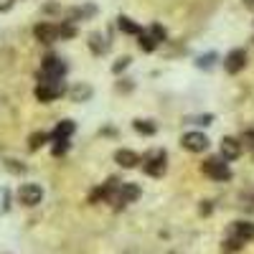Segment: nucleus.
Returning <instances> with one entry per match:
<instances>
[{
    "mask_svg": "<svg viewBox=\"0 0 254 254\" xmlns=\"http://www.w3.org/2000/svg\"><path fill=\"white\" fill-rule=\"evenodd\" d=\"M33 33H36V38L41 41V44H54V41L59 38V26H54V23H38L33 28Z\"/></svg>",
    "mask_w": 254,
    "mask_h": 254,
    "instance_id": "1a4fd4ad",
    "label": "nucleus"
},
{
    "mask_svg": "<svg viewBox=\"0 0 254 254\" xmlns=\"http://www.w3.org/2000/svg\"><path fill=\"white\" fill-rule=\"evenodd\" d=\"M46 140H49L46 132H36V135H31V150H38V147L44 145Z\"/></svg>",
    "mask_w": 254,
    "mask_h": 254,
    "instance_id": "412c9836",
    "label": "nucleus"
},
{
    "mask_svg": "<svg viewBox=\"0 0 254 254\" xmlns=\"http://www.w3.org/2000/svg\"><path fill=\"white\" fill-rule=\"evenodd\" d=\"M59 36L61 38H74L76 36V26L71 23V20H64V23L59 26Z\"/></svg>",
    "mask_w": 254,
    "mask_h": 254,
    "instance_id": "a211bd4d",
    "label": "nucleus"
},
{
    "mask_svg": "<svg viewBox=\"0 0 254 254\" xmlns=\"http://www.w3.org/2000/svg\"><path fill=\"white\" fill-rule=\"evenodd\" d=\"M229 239H237V242H242V244L254 242V224H252V221H237V224H231Z\"/></svg>",
    "mask_w": 254,
    "mask_h": 254,
    "instance_id": "423d86ee",
    "label": "nucleus"
},
{
    "mask_svg": "<svg viewBox=\"0 0 254 254\" xmlns=\"http://www.w3.org/2000/svg\"><path fill=\"white\" fill-rule=\"evenodd\" d=\"M115 163L122 165V168H135V165L140 163V158H137L135 150H127V147H122V150L115 153Z\"/></svg>",
    "mask_w": 254,
    "mask_h": 254,
    "instance_id": "f8f14e48",
    "label": "nucleus"
},
{
    "mask_svg": "<svg viewBox=\"0 0 254 254\" xmlns=\"http://www.w3.org/2000/svg\"><path fill=\"white\" fill-rule=\"evenodd\" d=\"M64 92H66V89H64L61 81H41L38 87H36V99L38 102H54Z\"/></svg>",
    "mask_w": 254,
    "mask_h": 254,
    "instance_id": "20e7f679",
    "label": "nucleus"
},
{
    "mask_svg": "<svg viewBox=\"0 0 254 254\" xmlns=\"http://www.w3.org/2000/svg\"><path fill=\"white\" fill-rule=\"evenodd\" d=\"M66 94L71 97V102H87L92 97V87H87V84H74Z\"/></svg>",
    "mask_w": 254,
    "mask_h": 254,
    "instance_id": "2eb2a0df",
    "label": "nucleus"
},
{
    "mask_svg": "<svg viewBox=\"0 0 254 254\" xmlns=\"http://www.w3.org/2000/svg\"><path fill=\"white\" fill-rule=\"evenodd\" d=\"M165 168H168V153L165 150H150V153H145V165H142V171L147 176H153V178H160L165 173Z\"/></svg>",
    "mask_w": 254,
    "mask_h": 254,
    "instance_id": "f257e3e1",
    "label": "nucleus"
},
{
    "mask_svg": "<svg viewBox=\"0 0 254 254\" xmlns=\"http://www.w3.org/2000/svg\"><path fill=\"white\" fill-rule=\"evenodd\" d=\"M203 173L211 176L214 181H229L231 178V168H229V163L224 158H208L203 163Z\"/></svg>",
    "mask_w": 254,
    "mask_h": 254,
    "instance_id": "7ed1b4c3",
    "label": "nucleus"
},
{
    "mask_svg": "<svg viewBox=\"0 0 254 254\" xmlns=\"http://www.w3.org/2000/svg\"><path fill=\"white\" fill-rule=\"evenodd\" d=\"M181 142H183L186 150H190V153H203L208 147V137L203 132H186L181 137Z\"/></svg>",
    "mask_w": 254,
    "mask_h": 254,
    "instance_id": "0eeeda50",
    "label": "nucleus"
},
{
    "mask_svg": "<svg viewBox=\"0 0 254 254\" xmlns=\"http://www.w3.org/2000/svg\"><path fill=\"white\" fill-rule=\"evenodd\" d=\"M13 8V0H0V13H5Z\"/></svg>",
    "mask_w": 254,
    "mask_h": 254,
    "instance_id": "a878e982",
    "label": "nucleus"
},
{
    "mask_svg": "<svg viewBox=\"0 0 254 254\" xmlns=\"http://www.w3.org/2000/svg\"><path fill=\"white\" fill-rule=\"evenodd\" d=\"M242 155V145H239V140H234V137H224L221 140V158L224 160H237Z\"/></svg>",
    "mask_w": 254,
    "mask_h": 254,
    "instance_id": "9d476101",
    "label": "nucleus"
},
{
    "mask_svg": "<svg viewBox=\"0 0 254 254\" xmlns=\"http://www.w3.org/2000/svg\"><path fill=\"white\" fill-rule=\"evenodd\" d=\"M214 61H216V54H206V56H201V59H198L196 64H198L201 69H206V66L211 69V66H214Z\"/></svg>",
    "mask_w": 254,
    "mask_h": 254,
    "instance_id": "4be33fe9",
    "label": "nucleus"
},
{
    "mask_svg": "<svg viewBox=\"0 0 254 254\" xmlns=\"http://www.w3.org/2000/svg\"><path fill=\"white\" fill-rule=\"evenodd\" d=\"M244 5H247L249 10H254V0H244Z\"/></svg>",
    "mask_w": 254,
    "mask_h": 254,
    "instance_id": "bb28decb",
    "label": "nucleus"
},
{
    "mask_svg": "<svg viewBox=\"0 0 254 254\" xmlns=\"http://www.w3.org/2000/svg\"><path fill=\"white\" fill-rule=\"evenodd\" d=\"M130 64H132V59H130V56H120V59L115 61V66H112V71H115V74H122V71H125L127 66H130Z\"/></svg>",
    "mask_w": 254,
    "mask_h": 254,
    "instance_id": "aec40b11",
    "label": "nucleus"
},
{
    "mask_svg": "<svg viewBox=\"0 0 254 254\" xmlns=\"http://www.w3.org/2000/svg\"><path fill=\"white\" fill-rule=\"evenodd\" d=\"M69 150V140H56V145H54V155H64Z\"/></svg>",
    "mask_w": 254,
    "mask_h": 254,
    "instance_id": "b1692460",
    "label": "nucleus"
},
{
    "mask_svg": "<svg viewBox=\"0 0 254 254\" xmlns=\"http://www.w3.org/2000/svg\"><path fill=\"white\" fill-rule=\"evenodd\" d=\"M244 142H247L249 147H254V130H247V132H244Z\"/></svg>",
    "mask_w": 254,
    "mask_h": 254,
    "instance_id": "393cba45",
    "label": "nucleus"
},
{
    "mask_svg": "<svg viewBox=\"0 0 254 254\" xmlns=\"http://www.w3.org/2000/svg\"><path fill=\"white\" fill-rule=\"evenodd\" d=\"M150 33L155 36V41H158V44H160V41H165V38H168L165 28H163V26H158V23H153V26H150Z\"/></svg>",
    "mask_w": 254,
    "mask_h": 254,
    "instance_id": "5701e85b",
    "label": "nucleus"
},
{
    "mask_svg": "<svg viewBox=\"0 0 254 254\" xmlns=\"http://www.w3.org/2000/svg\"><path fill=\"white\" fill-rule=\"evenodd\" d=\"M89 46H92V51H94V54H104V51H107V44H102V36H99V33H92Z\"/></svg>",
    "mask_w": 254,
    "mask_h": 254,
    "instance_id": "6ab92c4d",
    "label": "nucleus"
},
{
    "mask_svg": "<svg viewBox=\"0 0 254 254\" xmlns=\"http://www.w3.org/2000/svg\"><path fill=\"white\" fill-rule=\"evenodd\" d=\"M140 198V188L135 186V183H125V186H120V193H117V203L122 206V203H135Z\"/></svg>",
    "mask_w": 254,
    "mask_h": 254,
    "instance_id": "9b49d317",
    "label": "nucleus"
},
{
    "mask_svg": "<svg viewBox=\"0 0 254 254\" xmlns=\"http://www.w3.org/2000/svg\"><path fill=\"white\" fill-rule=\"evenodd\" d=\"M66 74V64L59 56H46L44 59V69H41V79L44 81H61V76Z\"/></svg>",
    "mask_w": 254,
    "mask_h": 254,
    "instance_id": "f03ea898",
    "label": "nucleus"
},
{
    "mask_svg": "<svg viewBox=\"0 0 254 254\" xmlns=\"http://www.w3.org/2000/svg\"><path fill=\"white\" fill-rule=\"evenodd\" d=\"M117 26H120L122 33H130V36H137V38H140V33H142V28L135 23L132 18H127V15H120V18H117Z\"/></svg>",
    "mask_w": 254,
    "mask_h": 254,
    "instance_id": "4468645a",
    "label": "nucleus"
},
{
    "mask_svg": "<svg viewBox=\"0 0 254 254\" xmlns=\"http://www.w3.org/2000/svg\"><path fill=\"white\" fill-rule=\"evenodd\" d=\"M41 198H44V190H41V186H36V183H26L18 190V201L23 206H38Z\"/></svg>",
    "mask_w": 254,
    "mask_h": 254,
    "instance_id": "39448f33",
    "label": "nucleus"
},
{
    "mask_svg": "<svg viewBox=\"0 0 254 254\" xmlns=\"http://www.w3.org/2000/svg\"><path fill=\"white\" fill-rule=\"evenodd\" d=\"M76 130V125L71 122V120H64V122H59L56 125V130L51 132V137L54 140H69V135Z\"/></svg>",
    "mask_w": 254,
    "mask_h": 254,
    "instance_id": "ddd939ff",
    "label": "nucleus"
},
{
    "mask_svg": "<svg viewBox=\"0 0 254 254\" xmlns=\"http://www.w3.org/2000/svg\"><path fill=\"white\" fill-rule=\"evenodd\" d=\"M244 66H247V51H244V49L229 51V56H226V61H224V69H226L229 74H239Z\"/></svg>",
    "mask_w": 254,
    "mask_h": 254,
    "instance_id": "6e6552de",
    "label": "nucleus"
},
{
    "mask_svg": "<svg viewBox=\"0 0 254 254\" xmlns=\"http://www.w3.org/2000/svg\"><path fill=\"white\" fill-rule=\"evenodd\" d=\"M140 49L147 51V54L158 49V41H155V36H153L150 31H142V33H140Z\"/></svg>",
    "mask_w": 254,
    "mask_h": 254,
    "instance_id": "dca6fc26",
    "label": "nucleus"
},
{
    "mask_svg": "<svg viewBox=\"0 0 254 254\" xmlns=\"http://www.w3.org/2000/svg\"><path fill=\"white\" fill-rule=\"evenodd\" d=\"M132 127H135V130H137L140 135H155V130H158L153 120H135V122H132Z\"/></svg>",
    "mask_w": 254,
    "mask_h": 254,
    "instance_id": "f3484780",
    "label": "nucleus"
}]
</instances>
